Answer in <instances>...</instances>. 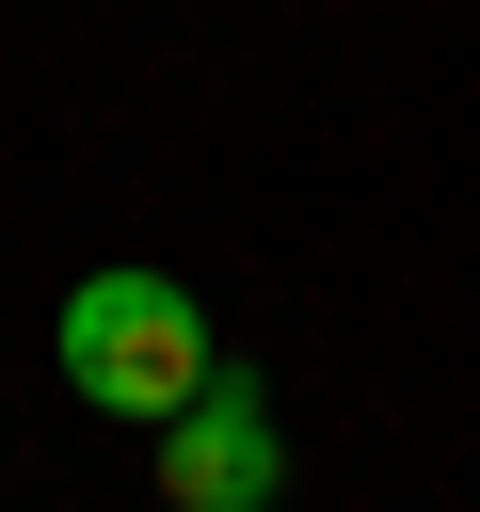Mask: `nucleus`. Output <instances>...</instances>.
<instances>
[{
    "mask_svg": "<svg viewBox=\"0 0 480 512\" xmlns=\"http://www.w3.org/2000/svg\"><path fill=\"white\" fill-rule=\"evenodd\" d=\"M48 352H64V384L96 400V416H128V432H160V416H192L208 400V304L176 288V272H144V256H96L80 288H64V320H48Z\"/></svg>",
    "mask_w": 480,
    "mask_h": 512,
    "instance_id": "f257e3e1",
    "label": "nucleus"
},
{
    "mask_svg": "<svg viewBox=\"0 0 480 512\" xmlns=\"http://www.w3.org/2000/svg\"><path fill=\"white\" fill-rule=\"evenodd\" d=\"M144 448H160V512H272L288 496V432H272V400L240 368H208V400L160 416Z\"/></svg>",
    "mask_w": 480,
    "mask_h": 512,
    "instance_id": "f03ea898",
    "label": "nucleus"
}]
</instances>
